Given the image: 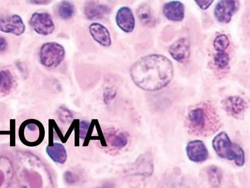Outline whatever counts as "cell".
<instances>
[{
    "label": "cell",
    "instance_id": "6da1fadb",
    "mask_svg": "<svg viewBox=\"0 0 250 188\" xmlns=\"http://www.w3.org/2000/svg\"><path fill=\"white\" fill-rule=\"evenodd\" d=\"M173 74L171 61L160 54L143 56L137 60L130 69V77L135 84L149 92L165 87L171 80Z\"/></svg>",
    "mask_w": 250,
    "mask_h": 188
},
{
    "label": "cell",
    "instance_id": "7a4b0ae2",
    "mask_svg": "<svg viewBox=\"0 0 250 188\" xmlns=\"http://www.w3.org/2000/svg\"><path fill=\"white\" fill-rule=\"evenodd\" d=\"M15 170L22 188H43L50 178L49 168L33 153L26 150L16 152Z\"/></svg>",
    "mask_w": 250,
    "mask_h": 188
},
{
    "label": "cell",
    "instance_id": "3957f363",
    "mask_svg": "<svg viewBox=\"0 0 250 188\" xmlns=\"http://www.w3.org/2000/svg\"><path fill=\"white\" fill-rule=\"evenodd\" d=\"M186 126L192 135L207 137L217 132L221 126V122L213 104L210 101L206 100L189 110Z\"/></svg>",
    "mask_w": 250,
    "mask_h": 188
},
{
    "label": "cell",
    "instance_id": "277c9868",
    "mask_svg": "<svg viewBox=\"0 0 250 188\" xmlns=\"http://www.w3.org/2000/svg\"><path fill=\"white\" fill-rule=\"evenodd\" d=\"M212 147L217 155L221 158L233 161L238 166H243L245 162V155L243 148L231 141L228 134L222 131L213 138Z\"/></svg>",
    "mask_w": 250,
    "mask_h": 188
},
{
    "label": "cell",
    "instance_id": "5b68a950",
    "mask_svg": "<svg viewBox=\"0 0 250 188\" xmlns=\"http://www.w3.org/2000/svg\"><path fill=\"white\" fill-rule=\"evenodd\" d=\"M19 135L23 143L29 146H34L42 141L44 130L40 122L30 119L25 120L21 125Z\"/></svg>",
    "mask_w": 250,
    "mask_h": 188
},
{
    "label": "cell",
    "instance_id": "8992f818",
    "mask_svg": "<svg viewBox=\"0 0 250 188\" xmlns=\"http://www.w3.org/2000/svg\"><path fill=\"white\" fill-rule=\"evenodd\" d=\"M64 54V49L61 45L56 42H47L40 48V61L45 67L55 68L62 62Z\"/></svg>",
    "mask_w": 250,
    "mask_h": 188
},
{
    "label": "cell",
    "instance_id": "52a82bcc",
    "mask_svg": "<svg viewBox=\"0 0 250 188\" xmlns=\"http://www.w3.org/2000/svg\"><path fill=\"white\" fill-rule=\"evenodd\" d=\"M154 171L152 156L149 152L140 154L136 160L125 170V173L131 175L150 177Z\"/></svg>",
    "mask_w": 250,
    "mask_h": 188
},
{
    "label": "cell",
    "instance_id": "ba28073f",
    "mask_svg": "<svg viewBox=\"0 0 250 188\" xmlns=\"http://www.w3.org/2000/svg\"><path fill=\"white\" fill-rule=\"evenodd\" d=\"M30 27L38 34L46 36L51 34L55 25L50 15L47 12H35L29 21Z\"/></svg>",
    "mask_w": 250,
    "mask_h": 188
},
{
    "label": "cell",
    "instance_id": "9c48e42d",
    "mask_svg": "<svg viewBox=\"0 0 250 188\" xmlns=\"http://www.w3.org/2000/svg\"><path fill=\"white\" fill-rule=\"evenodd\" d=\"M239 8V1L236 0H221L216 4L214 9V15L219 22L229 23L233 15Z\"/></svg>",
    "mask_w": 250,
    "mask_h": 188
},
{
    "label": "cell",
    "instance_id": "30bf717a",
    "mask_svg": "<svg viewBox=\"0 0 250 188\" xmlns=\"http://www.w3.org/2000/svg\"><path fill=\"white\" fill-rule=\"evenodd\" d=\"M25 30V25L19 15L13 14L0 17V31L20 36L24 32Z\"/></svg>",
    "mask_w": 250,
    "mask_h": 188
},
{
    "label": "cell",
    "instance_id": "8fae6325",
    "mask_svg": "<svg viewBox=\"0 0 250 188\" xmlns=\"http://www.w3.org/2000/svg\"><path fill=\"white\" fill-rule=\"evenodd\" d=\"M168 52L177 62L185 63L190 55V43L186 37H181L175 41L169 47Z\"/></svg>",
    "mask_w": 250,
    "mask_h": 188
},
{
    "label": "cell",
    "instance_id": "7c38bea8",
    "mask_svg": "<svg viewBox=\"0 0 250 188\" xmlns=\"http://www.w3.org/2000/svg\"><path fill=\"white\" fill-rule=\"evenodd\" d=\"M222 105L227 113L237 118L243 116L247 107V102L238 96H231L226 98L222 102Z\"/></svg>",
    "mask_w": 250,
    "mask_h": 188
},
{
    "label": "cell",
    "instance_id": "4fadbf2b",
    "mask_svg": "<svg viewBox=\"0 0 250 188\" xmlns=\"http://www.w3.org/2000/svg\"><path fill=\"white\" fill-rule=\"evenodd\" d=\"M186 150L188 158L195 163L205 162L208 157V150L204 142L200 140L189 141Z\"/></svg>",
    "mask_w": 250,
    "mask_h": 188
},
{
    "label": "cell",
    "instance_id": "5bb4252c",
    "mask_svg": "<svg viewBox=\"0 0 250 188\" xmlns=\"http://www.w3.org/2000/svg\"><path fill=\"white\" fill-rule=\"evenodd\" d=\"M12 158L8 154L0 152V188H7L14 173Z\"/></svg>",
    "mask_w": 250,
    "mask_h": 188
},
{
    "label": "cell",
    "instance_id": "9a60e30c",
    "mask_svg": "<svg viewBox=\"0 0 250 188\" xmlns=\"http://www.w3.org/2000/svg\"><path fill=\"white\" fill-rule=\"evenodd\" d=\"M117 25L124 32H132L135 24V18L131 9L127 6L119 8L116 15Z\"/></svg>",
    "mask_w": 250,
    "mask_h": 188
},
{
    "label": "cell",
    "instance_id": "2e32d148",
    "mask_svg": "<svg viewBox=\"0 0 250 188\" xmlns=\"http://www.w3.org/2000/svg\"><path fill=\"white\" fill-rule=\"evenodd\" d=\"M163 13L168 20L181 22L185 17V7L180 1L173 0L165 3L162 8Z\"/></svg>",
    "mask_w": 250,
    "mask_h": 188
},
{
    "label": "cell",
    "instance_id": "e0dca14e",
    "mask_svg": "<svg viewBox=\"0 0 250 188\" xmlns=\"http://www.w3.org/2000/svg\"><path fill=\"white\" fill-rule=\"evenodd\" d=\"M110 11V8L107 5L95 1H87L83 7V13L90 20L101 19L109 14Z\"/></svg>",
    "mask_w": 250,
    "mask_h": 188
},
{
    "label": "cell",
    "instance_id": "ac0fdd59",
    "mask_svg": "<svg viewBox=\"0 0 250 188\" xmlns=\"http://www.w3.org/2000/svg\"><path fill=\"white\" fill-rule=\"evenodd\" d=\"M89 30L92 38L99 44L104 47L110 46V34L104 26L98 23H93L90 25Z\"/></svg>",
    "mask_w": 250,
    "mask_h": 188
},
{
    "label": "cell",
    "instance_id": "d6986e66",
    "mask_svg": "<svg viewBox=\"0 0 250 188\" xmlns=\"http://www.w3.org/2000/svg\"><path fill=\"white\" fill-rule=\"evenodd\" d=\"M46 152L49 158L55 163L62 164L65 163L67 154L65 147L59 142H54L46 147Z\"/></svg>",
    "mask_w": 250,
    "mask_h": 188
},
{
    "label": "cell",
    "instance_id": "ffe728a7",
    "mask_svg": "<svg viewBox=\"0 0 250 188\" xmlns=\"http://www.w3.org/2000/svg\"><path fill=\"white\" fill-rule=\"evenodd\" d=\"M104 136L109 144L116 149H122L127 144V138L122 132L109 129L104 133Z\"/></svg>",
    "mask_w": 250,
    "mask_h": 188
},
{
    "label": "cell",
    "instance_id": "44dd1931",
    "mask_svg": "<svg viewBox=\"0 0 250 188\" xmlns=\"http://www.w3.org/2000/svg\"><path fill=\"white\" fill-rule=\"evenodd\" d=\"M138 17L142 24L152 27L155 24V19L150 7L147 3H142L137 10Z\"/></svg>",
    "mask_w": 250,
    "mask_h": 188
},
{
    "label": "cell",
    "instance_id": "7402d4cb",
    "mask_svg": "<svg viewBox=\"0 0 250 188\" xmlns=\"http://www.w3.org/2000/svg\"><path fill=\"white\" fill-rule=\"evenodd\" d=\"M74 12L75 7L73 4L68 1H62L55 7V14L64 20H68L72 18Z\"/></svg>",
    "mask_w": 250,
    "mask_h": 188
},
{
    "label": "cell",
    "instance_id": "603a6c76",
    "mask_svg": "<svg viewBox=\"0 0 250 188\" xmlns=\"http://www.w3.org/2000/svg\"><path fill=\"white\" fill-rule=\"evenodd\" d=\"M206 171L210 186L212 188H219L223 179L221 169L216 165H211L207 167Z\"/></svg>",
    "mask_w": 250,
    "mask_h": 188
},
{
    "label": "cell",
    "instance_id": "cb8c5ba5",
    "mask_svg": "<svg viewBox=\"0 0 250 188\" xmlns=\"http://www.w3.org/2000/svg\"><path fill=\"white\" fill-rule=\"evenodd\" d=\"M1 71L2 73V80L0 87V93L7 94L13 88L14 78L9 70H1Z\"/></svg>",
    "mask_w": 250,
    "mask_h": 188
},
{
    "label": "cell",
    "instance_id": "d4e9b609",
    "mask_svg": "<svg viewBox=\"0 0 250 188\" xmlns=\"http://www.w3.org/2000/svg\"><path fill=\"white\" fill-rule=\"evenodd\" d=\"M213 61L217 68L225 69L229 67L230 62L229 55L226 51H217L213 57Z\"/></svg>",
    "mask_w": 250,
    "mask_h": 188
},
{
    "label": "cell",
    "instance_id": "484cf974",
    "mask_svg": "<svg viewBox=\"0 0 250 188\" xmlns=\"http://www.w3.org/2000/svg\"><path fill=\"white\" fill-rule=\"evenodd\" d=\"M229 45V39L225 34L216 35L213 42V47L216 51H226Z\"/></svg>",
    "mask_w": 250,
    "mask_h": 188
},
{
    "label": "cell",
    "instance_id": "4316f807",
    "mask_svg": "<svg viewBox=\"0 0 250 188\" xmlns=\"http://www.w3.org/2000/svg\"><path fill=\"white\" fill-rule=\"evenodd\" d=\"M57 115L59 120L63 123H70L74 118L72 113L63 106L58 108L57 111Z\"/></svg>",
    "mask_w": 250,
    "mask_h": 188
},
{
    "label": "cell",
    "instance_id": "83f0119b",
    "mask_svg": "<svg viewBox=\"0 0 250 188\" xmlns=\"http://www.w3.org/2000/svg\"><path fill=\"white\" fill-rule=\"evenodd\" d=\"M90 122L86 120H80L79 123V137L84 140L89 129Z\"/></svg>",
    "mask_w": 250,
    "mask_h": 188
},
{
    "label": "cell",
    "instance_id": "f1b7e54d",
    "mask_svg": "<svg viewBox=\"0 0 250 188\" xmlns=\"http://www.w3.org/2000/svg\"><path fill=\"white\" fill-rule=\"evenodd\" d=\"M116 94L115 89L111 87L106 88L103 94L104 102L107 105L109 104L115 97Z\"/></svg>",
    "mask_w": 250,
    "mask_h": 188
},
{
    "label": "cell",
    "instance_id": "f546056e",
    "mask_svg": "<svg viewBox=\"0 0 250 188\" xmlns=\"http://www.w3.org/2000/svg\"><path fill=\"white\" fill-rule=\"evenodd\" d=\"M63 179L65 182L69 185L75 184L78 180L77 175L69 170H67L63 173Z\"/></svg>",
    "mask_w": 250,
    "mask_h": 188
},
{
    "label": "cell",
    "instance_id": "4dcf8cb0",
    "mask_svg": "<svg viewBox=\"0 0 250 188\" xmlns=\"http://www.w3.org/2000/svg\"><path fill=\"white\" fill-rule=\"evenodd\" d=\"M213 2V0H195V2L202 10L208 9Z\"/></svg>",
    "mask_w": 250,
    "mask_h": 188
},
{
    "label": "cell",
    "instance_id": "1f68e13d",
    "mask_svg": "<svg viewBox=\"0 0 250 188\" xmlns=\"http://www.w3.org/2000/svg\"><path fill=\"white\" fill-rule=\"evenodd\" d=\"M16 66L23 77H26L27 75V69L25 64L20 61L16 62Z\"/></svg>",
    "mask_w": 250,
    "mask_h": 188
},
{
    "label": "cell",
    "instance_id": "d6a6232c",
    "mask_svg": "<svg viewBox=\"0 0 250 188\" xmlns=\"http://www.w3.org/2000/svg\"><path fill=\"white\" fill-rule=\"evenodd\" d=\"M8 43L6 40L0 36V53L4 52L7 48Z\"/></svg>",
    "mask_w": 250,
    "mask_h": 188
},
{
    "label": "cell",
    "instance_id": "836d02e7",
    "mask_svg": "<svg viewBox=\"0 0 250 188\" xmlns=\"http://www.w3.org/2000/svg\"><path fill=\"white\" fill-rule=\"evenodd\" d=\"M28 2L31 4L35 5H46L49 4L51 1L48 0H30Z\"/></svg>",
    "mask_w": 250,
    "mask_h": 188
},
{
    "label": "cell",
    "instance_id": "e575fe53",
    "mask_svg": "<svg viewBox=\"0 0 250 188\" xmlns=\"http://www.w3.org/2000/svg\"><path fill=\"white\" fill-rule=\"evenodd\" d=\"M2 80V73L1 70H0V87L1 84Z\"/></svg>",
    "mask_w": 250,
    "mask_h": 188
},
{
    "label": "cell",
    "instance_id": "d590c367",
    "mask_svg": "<svg viewBox=\"0 0 250 188\" xmlns=\"http://www.w3.org/2000/svg\"><path fill=\"white\" fill-rule=\"evenodd\" d=\"M110 188L108 186H104V187H102L101 188Z\"/></svg>",
    "mask_w": 250,
    "mask_h": 188
}]
</instances>
